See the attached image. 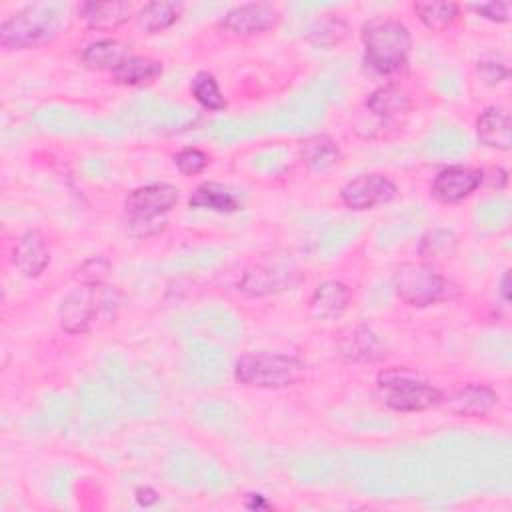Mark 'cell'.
I'll use <instances>...</instances> for the list:
<instances>
[{
	"label": "cell",
	"mask_w": 512,
	"mask_h": 512,
	"mask_svg": "<svg viewBox=\"0 0 512 512\" xmlns=\"http://www.w3.org/2000/svg\"><path fill=\"white\" fill-rule=\"evenodd\" d=\"M360 40L364 46V62L380 76L400 74L408 66L412 36L396 18H372L362 26Z\"/></svg>",
	"instance_id": "1"
},
{
	"label": "cell",
	"mask_w": 512,
	"mask_h": 512,
	"mask_svg": "<svg viewBox=\"0 0 512 512\" xmlns=\"http://www.w3.org/2000/svg\"><path fill=\"white\" fill-rule=\"evenodd\" d=\"M118 290L108 284H78L58 308V322L68 334H88L116 316Z\"/></svg>",
	"instance_id": "2"
},
{
	"label": "cell",
	"mask_w": 512,
	"mask_h": 512,
	"mask_svg": "<svg viewBox=\"0 0 512 512\" xmlns=\"http://www.w3.org/2000/svg\"><path fill=\"white\" fill-rule=\"evenodd\" d=\"M62 16H66V6L62 4H28L2 22L0 44L6 50L38 48L58 36Z\"/></svg>",
	"instance_id": "3"
},
{
	"label": "cell",
	"mask_w": 512,
	"mask_h": 512,
	"mask_svg": "<svg viewBox=\"0 0 512 512\" xmlns=\"http://www.w3.org/2000/svg\"><path fill=\"white\" fill-rule=\"evenodd\" d=\"M178 188L166 182L144 184L124 198V224L136 238H150L166 228V214L176 206Z\"/></svg>",
	"instance_id": "4"
},
{
	"label": "cell",
	"mask_w": 512,
	"mask_h": 512,
	"mask_svg": "<svg viewBox=\"0 0 512 512\" xmlns=\"http://www.w3.org/2000/svg\"><path fill=\"white\" fill-rule=\"evenodd\" d=\"M304 372L306 364L300 358L268 350L246 352L236 360L234 366L236 382L266 390L290 388L304 378Z\"/></svg>",
	"instance_id": "5"
},
{
	"label": "cell",
	"mask_w": 512,
	"mask_h": 512,
	"mask_svg": "<svg viewBox=\"0 0 512 512\" xmlns=\"http://www.w3.org/2000/svg\"><path fill=\"white\" fill-rule=\"evenodd\" d=\"M376 392L384 406L396 412H422L438 406L442 392L408 368H386L376 378Z\"/></svg>",
	"instance_id": "6"
},
{
	"label": "cell",
	"mask_w": 512,
	"mask_h": 512,
	"mask_svg": "<svg viewBox=\"0 0 512 512\" xmlns=\"http://www.w3.org/2000/svg\"><path fill=\"white\" fill-rule=\"evenodd\" d=\"M394 290L402 302L416 308L432 306L458 294L456 286L426 262L402 264L394 274Z\"/></svg>",
	"instance_id": "7"
},
{
	"label": "cell",
	"mask_w": 512,
	"mask_h": 512,
	"mask_svg": "<svg viewBox=\"0 0 512 512\" xmlns=\"http://www.w3.org/2000/svg\"><path fill=\"white\" fill-rule=\"evenodd\" d=\"M398 196V186L382 174H360L340 188V200L350 210H372Z\"/></svg>",
	"instance_id": "8"
},
{
	"label": "cell",
	"mask_w": 512,
	"mask_h": 512,
	"mask_svg": "<svg viewBox=\"0 0 512 512\" xmlns=\"http://www.w3.org/2000/svg\"><path fill=\"white\" fill-rule=\"evenodd\" d=\"M278 20H280V12L274 4L248 2L228 10L220 20V28L236 36H256L272 30L278 24Z\"/></svg>",
	"instance_id": "9"
},
{
	"label": "cell",
	"mask_w": 512,
	"mask_h": 512,
	"mask_svg": "<svg viewBox=\"0 0 512 512\" xmlns=\"http://www.w3.org/2000/svg\"><path fill=\"white\" fill-rule=\"evenodd\" d=\"M484 180V172L474 166L452 164L442 168L430 186L432 196L444 204H458L468 198Z\"/></svg>",
	"instance_id": "10"
},
{
	"label": "cell",
	"mask_w": 512,
	"mask_h": 512,
	"mask_svg": "<svg viewBox=\"0 0 512 512\" xmlns=\"http://www.w3.org/2000/svg\"><path fill=\"white\" fill-rule=\"evenodd\" d=\"M336 348L346 364H374L386 356L382 340L364 324H354L342 330Z\"/></svg>",
	"instance_id": "11"
},
{
	"label": "cell",
	"mask_w": 512,
	"mask_h": 512,
	"mask_svg": "<svg viewBox=\"0 0 512 512\" xmlns=\"http://www.w3.org/2000/svg\"><path fill=\"white\" fill-rule=\"evenodd\" d=\"M440 404L454 416L460 418H482L494 410L498 404V394L488 384H464L458 390L442 396Z\"/></svg>",
	"instance_id": "12"
},
{
	"label": "cell",
	"mask_w": 512,
	"mask_h": 512,
	"mask_svg": "<svg viewBox=\"0 0 512 512\" xmlns=\"http://www.w3.org/2000/svg\"><path fill=\"white\" fill-rule=\"evenodd\" d=\"M12 262L26 278H38L50 264V248L42 232L26 230L12 248Z\"/></svg>",
	"instance_id": "13"
},
{
	"label": "cell",
	"mask_w": 512,
	"mask_h": 512,
	"mask_svg": "<svg viewBox=\"0 0 512 512\" xmlns=\"http://www.w3.org/2000/svg\"><path fill=\"white\" fill-rule=\"evenodd\" d=\"M352 290L340 280L320 282L310 296V314L316 320H336L350 306Z\"/></svg>",
	"instance_id": "14"
},
{
	"label": "cell",
	"mask_w": 512,
	"mask_h": 512,
	"mask_svg": "<svg viewBox=\"0 0 512 512\" xmlns=\"http://www.w3.org/2000/svg\"><path fill=\"white\" fill-rule=\"evenodd\" d=\"M478 140L494 150L508 152L512 148V120L500 106H486L476 118Z\"/></svg>",
	"instance_id": "15"
},
{
	"label": "cell",
	"mask_w": 512,
	"mask_h": 512,
	"mask_svg": "<svg viewBox=\"0 0 512 512\" xmlns=\"http://www.w3.org/2000/svg\"><path fill=\"white\" fill-rule=\"evenodd\" d=\"M80 18L90 30L110 32L120 28L132 18V4L124 0H108V2H84L78 8Z\"/></svg>",
	"instance_id": "16"
},
{
	"label": "cell",
	"mask_w": 512,
	"mask_h": 512,
	"mask_svg": "<svg viewBox=\"0 0 512 512\" xmlns=\"http://www.w3.org/2000/svg\"><path fill=\"white\" fill-rule=\"evenodd\" d=\"M412 102L408 92L398 84H386L376 88L366 98V110L380 122H392L410 110Z\"/></svg>",
	"instance_id": "17"
},
{
	"label": "cell",
	"mask_w": 512,
	"mask_h": 512,
	"mask_svg": "<svg viewBox=\"0 0 512 512\" xmlns=\"http://www.w3.org/2000/svg\"><path fill=\"white\" fill-rule=\"evenodd\" d=\"M300 160L312 172H326L342 160V150L334 138L314 134L300 144Z\"/></svg>",
	"instance_id": "18"
},
{
	"label": "cell",
	"mask_w": 512,
	"mask_h": 512,
	"mask_svg": "<svg viewBox=\"0 0 512 512\" xmlns=\"http://www.w3.org/2000/svg\"><path fill=\"white\" fill-rule=\"evenodd\" d=\"M190 208H204L220 214L242 210L240 198L218 182H202L188 198Z\"/></svg>",
	"instance_id": "19"
},
{
	"label": "cell",
	"mask_w": 512,
	"mask_h": 512,
	"mask_svg": "<svg viewBox=\"0 0 512 512\" xmlns=\"http://www.w3.org/2000/svg\"><path fill=\"white\" fill-rule=\"evenodd\" d=\"M112 80L122 86H144L162 74V62L148 56H126L112 72Z\"/></svg>",
	"instance_id": "20"
},
{
	"label": "cell",
	"mask_w": 512,
	"mask_h": 512,
	"mask_svg": "<svg viewBox=\"0 0 512 512\" xmlns=\"http://www.w3.org/2000/svg\"><path fill=\"white\" fill-rule=\"evenodd\" d=\"M184 4L182 2H172V0H154L146 2L138 12H136V22L146 34H158L182 16Z\"/></svg>",
	"instance_id": "21"
},
{
	"label": "cell",
	"mask_w": 512,
	"mask_h": 512,
	"mask_svg": "<svg viewBox=\"0 0 512 512\" xmlns=\"http://www.w3.org/2000/svg\"><path fill=\"white\" fill-rule=\"evenodd\" d=\"M128 56L126 46L120 40L114 38H104V40H96L92 44H88L80 58L82 64L90 70H114L124 58Z\"/></svg>",
	"instance_id": "22"
},
{
	"label": "cell",
	"mask_w": 512,
	"mask_h": 512,
	"mask_svg": "<svg viewBox=\"0 0 512 512\" xmlns=\"http://www.w3.org/2000/svg\"><path fill=\"white\" fill-rule=\"evenodd\" d=\"M456 252H458V238L452 230H444V228L428 230L418 244V254L422 262L432 266L454 258Z\"/></svg>",
	"instance_id": "23"
},
{
	"label": "cell",
	"mask_w": 512,
	"mask_h": 512,
	"mask_svg": "<svg viewBox=\"0 0 512 512\" xmlns=\"http://www.w3.org/2000/svg\"><path fill=\"white\" fill-rule=\"evenodd\" d=\"M286 284H290V280H286L284 272H276L268 266H256L244 272L240 280V292L250 296H264L270 292L284 290Z\"/></svg>",
	"instance_id": "24"
},
{
	"label": "cell",
	"mask_w": 512,
	"mask_h": 512,
	"mask_svg": "<svg viewBox=\"0 0 512 512\" xmlns=\"http://www.w3.org/2000/svg\"><path fill=\"white\" fill-rule=\"evenodd\" d=\"M412 10L418 20L432 32L446 30L460 14V6L456 2H414Z\"/></svg>",
	"instance_id": "25"
},
{
	"label": "cell",
	"mask_w": 512,
	"mask_h": 512,
	"mask_svg": "<svg viewBox=\"0 0 512 512\" xmlns=\"http://www.w3.org/2000/svg\"><path fill=\"white\" fill-rule=\"evenodd\" d=\"M350 36V24L338 16L318 18L306 32V40L320 48H332Z\"/></svg>",
	"instance_id": "26"
},
{
	"label": "cell",
	"mask_w": 512,
	"mask_h": 512,
	"mask_svg": "<svg viewBox=\"0 0 512 512\" xmlns=\"http://www.w3.org/2000/svg\"><path fill=\"white\" fill-rule=\"evenodd\" d=\"M190 90H192V96L196 98V102H198L200 106H204L206 110L220 112V110L226 108V98H224V94L220 92V86H218V80L214 78V74H210V72H198V74L192 78Z\"/></svg>",
	"instance_id": "27"
},
{
	"label": "cell",
	"mask_w": 512,
	"mask_h": 512,
	"mask_svg": "<svg viewBox=\"0 0 512 512\" xmlns=\"http://www.w3.org/2000/svg\"><path fill=\"white\" fill-rule=\"evenodd\" d=\"M476 72H478V76L482 78L484 84L496 86V84H500L508 76V64H506V60L500 54L486 52L476 62Z\"/></svg>",
	"instance_id": "28"
},
{
	"label": "cell",
	"mask_w": 512,
	"mask_h": 512,
	"mask_svg": "<svg viewBox=\"0 0 512 512\" xmlns=\"http://www.w3.org/2000/svg\"><path fill=\"white\" fill-rule=\"evenodd\" d=\"M112 264L104 256H92L84 260L76 270H74V280L78 284H104L106 276L110 274Z\"/></svg>",
	"instance_id": "29"
},
{
	"label": "cell",
	"mask_w": 512,
	"mask_h": 512,
	"mask_svg": "<svg viewBox=\"0 0 512 512\" xmlns=\"http://www.w3.org/2000/svg\"><path fill=\"white\" fill-rule=\"evenodd\" d=\"M210 158L206 152L200 148H182L180 152L174 154V164L184 176H194L200 174L208 166Z\"/></svg>",
	"instance_id": "30"
},
{
	"label": "cell",
	"mask_w": 512,
	"mask_h": 512,
	"mask_svg": "<svg viewBox=\"0 0 512 512\" xmlns=\"http://www.w3.org/2000/svg\"><path fill=\"white\" fill-rule=\"evenodd\" d=\"M470 8L480 14L482 18L490 20V22H508L510 20V12H512V4L510 2H482V4H470Z\"/></svg>",
	"instance_id": "31"
},
{
	"label": "cell",
	"mask_w": 512,
	"mask_h": 512,
	"mask_svg": "<svg viewBox=\"0 0 512 512\" xmlns=\"http://www.w3.org/2000/svg\"><path fill=\"white\" fill-rule=\"evenodd\" d=\"M134 496H136V502H138L140 506H152V504L158 502V492H156L154 488H150V486H140V488H136Z\"/></svg>",
	"instance_id": "32"
},
{
	"label": "cell",
	"mask_w": 512,
	"mask_h": 512,
	"mask_svg": "<svg viewBox=\"0 0 512 512\" xmlns=\"http://www.w3.org/2000/svg\"><path fill=\"white\" fill-rule=\"evenodd\" d=\"M510 274H508V270L502 274V280H500V296H502V300L504 302H510Z\"/></svg>",
	"instance_id": "33"
}]
</instances>
